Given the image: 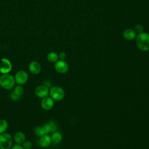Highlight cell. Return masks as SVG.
Listing matches in <instances>:
<instances>
[{
	"instance_id": "22",
	"label": "cell",
	"mask_w": 149,
	"mask_h": 149,
	"mask_svg": "<svg viewBox=\"0 0 149 149\" xmlns=\"http://www.w3.org/2000/svg\"><path fill=\"white\" fill-rule=\"evenodd\" d=\"M42 127H43V129H44L45 134H48L49 133H51V129H50V127H49L48 123H45L42 126Z\"/></svg>"
},
{
	"instance_id": "23",
	"label": "cell",
	"mask_w": 149,
	"mask_h": 149,
	"mask_svg": "<svg viewBox=\"0 0 149 149\" xmlns=\"http://www.w3.org/2000/svg\"><path fill=\"white\" fill-rule=\"evenodd\" d=\"M10 98H11L12 100H13V101H17V100H19L20 99V97H18L17 95H16L13 92H12V93H10Z\"/></svg>"
},
{
	"instance_id": "4",
	"label": "cell",
	"mask_w": 149,
	"mask_h": 149,
	"mask_svg": "<svg viewBox=\"0 0 149 149\" xmlns=\"http://www.w3.org/2000/svg\"><path fill=\"white\" fill-rule=\"evenodd\" d=\"M50 97L55 101H61L65 97L63 89L59 86H53L49 91Z\"/></svg>"
},
{
	"instance_id": "13",
	"label": "cell",
	"mask_w": 149,
	"mask_h": 149,
	"mask_svg": "<svg viewBox=\"0 0 149 149\" xmlns=\"http://www.w3.org/2000/svg\"><path fill=\"white\" fill-rule=\"evenodd\" d=\"M136 33L134 31V30H132L131 29H126L123 33V38L126 40H129V41H131L133 40V39H134L136 37Z\"/></svg>"
},
{
	"instance_id": "27",
	"label": "cell",
	"mask_w": 149,
	"mask_h": 149,
	"mask_svg": "<svg viewBox=\"0 0 149 149\" xmlns=\"http://www.w3.org/2000/svg\"></svg>"
},
{
	"instance_id": "8",
	"label": "cell",
	"mask_w": 149,
	"mask_h": 149,
	"mask_svg": "<svg viewBox=\"0 0 149 149\" xmlns=\"http://www.w3.org/2000/svg\"><path fill=\"white\" fill-rule=\"evenodd\" d=\"M49 88L48 87H47L46 86L44 85V84H41V85H39L38 86L35 90H34V93L38 97V98H43L47 96H48V94H49Z\"/></svg>"
},
{
	"instance_id": "2",
	"label": "cell",
	"mask_w": 149,
	"mask_h": 149,
	"mask_svg": "<svg viewBox=\"0 0 149 149\" xmlns=\"http://www.w3.org/2000/svg\"><path fill=\"white\" fill-rule=\"evenodd\" d=\"M15 83L14 76L9 73L2 74L0 76V86L4 89L11 90Z\"/></svg>"
},
{
	"instance_id": "7",
	"label": "cell",
	"mask_w": 149,
	"mask_h": 149,
	"mask_svg": "<svg viewBox=\"0 0 149 149\" xmlns=\"http://www.w3.org/2000/svg\"><path fill=\"white\" fill-rule=\"evenodd\" d=\"M55 70L59 73H66L69 70V66L64 60H58L54 66Z\"/></svg>"
},
{
	"instance_id": "21",
	"label": "cell",
	"mask_w": 149,
	"mask_h": 149,
	"mask_svg": "<svg viewBox=\"0 0 149 149\" xmlns=\"http://www.w3.org/2000/svg\"><path fill=\"white\" fill-rule=\"evenodd\" d=\"M134 31L137 34L143 33V26L140 24L136 25V26L134 27Z\"/></svg>"
},
{
	"instance_id": "19",
	"label": "cell",
	"mask_w": 149,
	"mask_h": 149,
	"mask_svg": "<svg viewBox=\"0 0 149 149\" xmlns=\"http://www.w3.org/2000/svg\"><path fill=\"white\" fill-rule=\"evenodd\" d=\"M22 146L23 149H31L33 147V143L30 140H25Z\"/></svg>"
},
{
	"instance_id": "1",
	"label": "cell",
	"mask_w": 149,
	"mask_h": 149,
	"mask_svg": "<svg viewBox=\"0 0 149 149\" xmlns=\"http://www.w3.org/2000/svg\"><path fill=\"white\" fill-rule=\"evenodd\" d=\"M136 43L139 49L142 51L149 50V34L141 33L138 34L136 37Z\"/></svg>"
},
{
	"instance_id": "3",
	"label": "cell",
	"mask_w": 149,
	"mask_h": 149,
	"mask_svg": "<svg viewBox=\"0 0 149 149\" xmlns=\"http://www.w3.org/2000/svg\"><path fill=\"white\" fill-rule=\"evenodd\" d=\"M13 137L8 133L0 134V149H10L13 146Z\"/></svg>"
},
{
	"instance_id": "14",
	"label": "cell",
	"mask_w": 149,
	"mask_h": 149,
	"mask_svg": "<svg viewBox=\"0 0 149 149\" xmlns=\"http://www.w3.org/2000/svg\"><path fill=\"white\" fill-rule=\"evenodd\" d=\"M51 138L52 142H53L55 144H58L61 141L62 137L61 133L56 131L52 133Z\"/></svg>"
},
{
	"instance_id": "26",
	"label": "cell",
	"mask_w": 149,
	"mask_h": 149,
	"mask_svg": "<svg viewBox=\"0 0 149 149\" xmlns=\"http://www.w3.org/2000/svg\"><path fill=\"white\" fill-rule=\"evenodd\" d=\"M43 84H44V85H45V86H47V87H48V88H49V87H51V82H50L49 81H48V80H46V81H45L44 82Z\"/></svg>"
},
{
	"instance_id": "12",
	"label": "cell",
	"mask_w": 149,
	"mask_h": 149,
	"mask_svg": "<svg viewBox=\"0 0 149 149\" xmlns=\"http://www.w3.org/2000/svg\"><path fill=\"white\" fill-rule=\"evenodd\" d=\"M13 139L16 144L22 145L26 140V136L23 132L21 131H17L14 134Z\"/></svg>"
},
{
	"instance_id": "9",
	"label": "cell",
	"mask_w": 149,
	"mask_h": 149,
	"mask_svg": "<svg viewBox=\"0 0 149 149\" xmlns=\"http://www.w3.org/2000/svg\"><path fill=\"white\" fill-rule=\"evenodd\" d=\"M54 100L51 97L47 96L43 98L41 101V106L44 110H49L52 108L54 105Z\"/></svg>"
},
{
	"instance_id": "25",
	"label": "cell",
	"mask_w": 149,
	"mask_h": 149,
	"mask_svg": "<svg viewBox=\"0 0 149 149\" xmlns=\"http://www.w3.org/2000/svg\"><path fill=\"white\" fill-rule=\"evenodd\" d=\"M10 149H23V148L21 144H16L15 145H13Z\"/></svg>"
},
{
	"instance_id": "15",
	"label": "cell",
	"mask_w": 149,
	"mask_h": 149,
	"mask_svg": "<svg viewBox=\"0 0 149 149\" xmlns=\"http://www.w3.org/2000/svg\"><path fill=\"white\" fill-rule=\"evenodd\" d=\"M47 58L49 62L52 63H55L58 60L59 56H58V54L56 52L51 51L47 54Z\"/></svg>"
},
{
	"instance_id": "24",
	"label": "cell",
	"mask_w": 149,
	"mask_h": 149,
	"mask_svg": "<svg viewBox=\"0 0 149 149\" xmlns=\"http://www.w3.org/2000/svg\"><path fill=\"white\" fill-rule=\"evenodd\" d=\"M66 54L65 52H60L59 54H58V56H59V58L61 59V60H64L66 58Z\"/></svg>"
},
{
	"instance_id": "18",
	"label": "cell",
	"mask_w": 149,
	"mask_h": 149,
	"mask_svg": "<svg viewBox=\"0 0 149 149\" xmlns=\"http://www.w3.org/2000/svg\"><path fill=\"white\" fill-rule=\"evenodd\" d=\"M34 134H35V135L36 136H38L39 137L42 136L44 134H46L45 133V132H44V130L43 129L42 126H38L36 127L34 130Z\"/></svg>"
},
{
	"instance_id": "16",
	"label": "cell",
	"mask_w": 149,
	"mask_h": 149,
	"mask_svg": "<svg viewBox=\"0 0 149 149\" xmlns=\"http://www.w3.org/2000/svg\"><path fill=\"white\" fill-rule=\"evenodd\" d=\"M8 127V123L5 119H0V134L5 133Z\"/></svg>"
},
{
	"instance_id": "20",
	"label": "cell",
	"mask_w": 149,
	"mask_h": 149,
	"mask_svg": "<svg viewBox=\"0 0 149 149\" xmlns=\"http://www.w3.org/2000/svg\"><path fill=\"white\" fill-rule=\"evenodd\" d=\"M49 127H50V129H51V132L53 133L54 132H56L57 130V125L56 123L54 122V121H49V122H48Z\"/></svg>"
},
{
	"instance_id": "11",
	"label": "cell",
	"mask_w": 149,
	"mask_h": 149,
	"mask_svg": "<svg viewBox=\"0 0 149 149\" xmlns=\"http://www.w3.org/2000/svg\"><path fill=\"white\" fill-rule=\"evenodd\" d=\"M51 143V138L48 134H44L40 137L38 140L39 146L42 148H46L48 147Z\"/></svg>"
},
{
	"instance_id": "5",
	"label": "cell",
	"mask_w": 149,
	"mask_h": 149,
	"mask_svg": "<svg viewBox=\"0 0 149 149\" xmlns=\"http://www.w3.org/2000/svg\"><path fill=\"white\" fill-rule=\"evenodd\" d=\"M15 81L16 84L18 85H23L28 80L29 76L25 70H19L17 71L15 76H14Z\"/></svg>"
},
{
	"instance_id": "10",
	"label": "cell",
	"mask_w": 149,
	"mask_h": 149,
	"mask_svg": "<svg viewBox=\"0 0 149 149\" xmlns=\"http://www.w3.org/2000/svg\"><path fill=\"white\" fill-rule=\"evenodd\" d=\"M29 70L31 73L33 74H37L40 72L41 67L38 62L33 61L30 62L29 65Z\"/></svg>"
},
{
	"instance_id": "6",
	"label": "cell",
	"mask_w": 149,
	"mask_h": 149,
	"mask_svg": "<svg viewBox=\"0 0 149 149\" xmlns=\"http://www.w3.org/2000/svg\"><path fill=\"white\" fill-rule=\"evenodd\" d=\"M12 65L10 61L5 58H3L0 61V73L2 74H7L12 70Z\"/></svg>"
},
{
	"instance_id": "17",
	"label": "cell",
	"mask_w": 149,
	"mask_h": 149,
	"mask_svg": "<svg viewBox=\"0 0 149 149\" xmlns=\"http://www.w3.org/2000/svg\"><path fill=\"white\" fill-rule=\"evenodd\" d=\"M16 95H17L18 97H20L23 93H24V88L23 87H22V85H17L16 86H15L14 87V90H13V91Z\"/></svg>"
}]
</instances>
